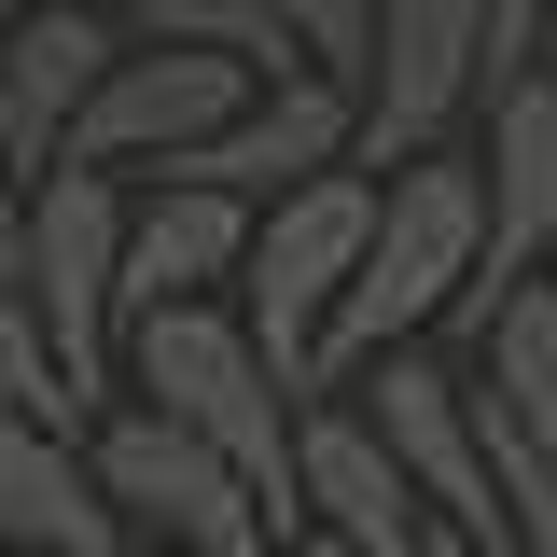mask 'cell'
<instances>
[{
    "mask_svg": "<svg viewBox=\"0 0 557 557\" xmlns=\"http://www.w3.org/2000/svg\"><path fill=\"white\" fill-rule=\"evenodd\" d=\"M487 474H502V557H557V474L530 446H487Z\"/></svg>",
    "mask_w": 557,
    "mask_h": 557,
    "instance_id": "cell-18",
    "label": "cell"
},
{
    "mask_svg": "<svg viewBox=\"0 0 557 557\" xmlns=\"http://www.w3.org/2000/svg\"><path fill=\"white\" fill-rule=\"evenodd\" d=\"M237 251H251V196L182 182V168H139V182H126V307L237 293Z\"/></svg>",
    "mask_w": 557,
    "mask_h": 557,
    "instance_id": "cell-12",
    "label": "cell"
},
{
    "mask_svg": "<svg viewBox=\"0 0 557 557\" xmlns=\"http://www.w3.org/2000/svg\"><path fill=\"white\" fill-rule=\"evenodd\" d=\"M265 28H278V57L293 70H362V42H376V0H265Z\"/></svg>",
    "mask_w": 557,
    "mask_h": 557,
    "instance_id": "cell-16",
    "label": "cell"
},
{
    "mask_svg": "<svg viewBox=\"0 0 557 557\" xmlns=\"http://www.w3.org/2000/svg\"><path fill=\"white\" fill-rule=\"evenodd\" d=\"M251 98V57H223V42H112V70L84 84V112H70V153L84 168H112V182H139V168H168L182 139H209L223 112Z\"/></svg>",
    "mask_w": 557,
    "mask_h": 557,
    "instance_id": "cell-7",
    "label": "cell"
},
{
    "mask_svg": "<svg viewBox=\"0 0 557 557\" xmlns=\"http://www.w3.org/2000/svg\"><path fill=\"white\" fill-rule=\"evenodd\" d=\"M474 112H487V153H474V182H487V251H474V278H460L446 321H474L487 293L530 278V265H544V237H557V57L516 70V84H487Z\"/></svg>",
    "mask_w": 557,
    "mask_h": 557,
    "instance_id": "cell-9",
    "label": "cell"
},
{
    "mask_svg": "<svg viewBox=\"0 0 557 557\" xmlns=\"http://www.w3.org/2000/svg\"><path fill=\"white\" fill-rule=\"evenodd\" d=\"M432 557H502V544H460V530H432Z\"/></svg>",
    "mask_w": 557,
    "mask_h": 557,
    "instance_id": "cell-21",
    "label": "cell"
},
{
    "mask_svg": "<svg viewBox=\"0 0 557 557\" xmlns=\"http://www.w3.org/2000/svg\"><path fill=\"white\" fill-rule=\"evenodd\" d=\"M0 557H57V544H0Z\"/></svg>",
    "mask_w": 557,
    "mask_h": 557,
    "instance_id": "cell-23",
    "label": "cell"
},
{
    "mask_svg": "<svg viewBox=\"0 0 557 557\" xmlns=\"http://www.w3.org/2000/svg\"><path fill=\"white\" fill-rule=\"evenodd\" d=\"M474 112V0H376V42L348 70V168L432 153Z\"/></svg>",
    "mask_w": 557,
    "mask_h": 557,
    "instance_id": "cell-8",
    "label": "cell"
},
{
    "mask_svg": "<svg viewBox=\"0 0 557 557\" xmlns=\"http://www.w3.org/2000/svg\"><path fill=\"white\" fill-rule=\"evenodd\" d=\"M126 557H182V544H126Z\"/></svg>",
    "mask_w": 557,
    "mask_h": 557,
    "instance_id": "cell-24",
    "label": "cell"
},
{
    "mask_svg": "<svg viewBox=\"0 0 557 557\" xmlns=\"http://www.w3.org/2000/svg\"><path fill=\"white\" fill-rule=\"evenodd\" d=\"M321 391H348V405L376 418V446L405 460V487H418L432 530L502 544V474H487V432H474V376H446L418 335H391V348H362L348 376H321Z\"/></svg>",
    "mask_w": 557,
    "mask_h": 557,
    "instance_id": "cell-6",
    "label": "cell"
},
{
    "mask_svg": "<svg viewBox=\"0 0 557 557\" xmlns=\"http://www.w3.org/2000/svg\"><path fill=\"white\" fill-rule=\"evenodd\" d=\"M487 251V182H474V153H391L376 168V223H362V265H348L335 293V321H321V376H348L362 348H391V335H432L446 307H460V278H474Z\"/></svg>",
    "mask_w": 557,
    "mask_h": 557,
    "instance_id": "cell-2",
    "label": "cell"
},
{
    "mask_svg": "<svg viewBox=\"0 0 557 557\" xmlns=\"http://www.w3.org/2000/svg\"><path fill=\"white\" fill-rule=\"evenodd\" d=\"M14 209H28V168L0 153V251H14Z\"/></svg>",
    "mask_w": 557,
    "mask_h": 557,
    "instance_id": "cell-19",
    "label": "cell"
},
{
    "mask_svg": "<svg viewBox=\"0 0 557 557\" xmlns=\"http://www.w3.org/2000/svg\"><path fill=\"white\" fill-rule=\"evenodd\" d=\"M84 460H98V502L126 516V544H182V557H278L293 516L237 474L223 446H196L182 418L153 405H98L84 418Z\"/></svg>",
    "mask_w": 557,
    "mask_h": 557,
    "instance_id": "cell-5",
    "label": "cell"
},
{
    "mask_svg": "<svg viewBox=\"0 0 557 557\" xmlns=\"http://www.w3.org/2000/svg\"><path fill=\"white\" fill-rule=\"evenodd\" d=\"M362 223H376V168H307L251 196V251H237V321L278 362V391H321V321H335L348 265H362Z\"/></svg>",
    "mask_w": 557,
    "mask_h": 557,
    "instance_id": "cell-4",
    "label": "cell"
},
{
    "mask_svg": "<svg viewBox=\"0 0 557 557\" xmlns=\"http://www.w3.org/2000/svg\"><path fill=\"white\" fill-rule=\"evenodd\" d=\"M0 544H57V557H126V516L98 502L84 418L0 405Z\"/></svg>",
    "mask_w": 557,
    "mask_h": 557,
    "instance_id": "cell-13",
    "label": "cell"
},
{
    "mask_svg": "<svg viewBox=\"0 0 557 557\" xmlns=\"http://www.w3.org/2000/svg\"><path fill=\"white\" fill-rule=\"evenodd\" d=\"M14 278L57 335V376L84 391V418L112 405V335H126V182L112 168H28V209H14Z\"/></svg>",
    "mask_w": 557,
    "mask_h": 557,
    "instance_id": "cell-3",
    "label": "cell"
},
{
    "mask_svg": "<svg viewBox=\"0 0 557 557\" xmlns=\"http://www.w3.org/2000/svg\"><path fill=\"white\" fill-rule=\"evenodd\" d=\"M278 557H348V544H335V530H293V544H278Z\"/></svg>",
    "mask_w": 557,
    "mask_h": 557,
    "instance_id": "cell-20",
    "label": "cell"
},
{
    "mask_svg": "<svg viewBox=\"0 0 557 557\" xmlns=\"http://www.w3.org/2000/svg\"><path fill=\"white\" fill-rule=\"evenodd\" d=\"M335 153H348V84L278 57V70H251V98L209 139H182L168 168H182V182H223V196H278V182H307V168H335Z\"/></svg>",
    "mask_w": 557,
    "mask_h": 557,
    "instance_id": "cell-11",
    "label": "cell"
},
{
    "mask_svg": "<svg viewBox=\"0 0 557 557\" xmlns=\"http://www.w3.org/2000/svg\"><path fill=\"white\" fill-rule=\"evenodd\" d=\"M139 42H223V57H251L278 70V28H265V0H112Z\"/></svg>",
    "mask_w": 557,
    "mask_h": 557,
    "instance_id": "cell-15",
    "label": "cell"
},
{
    "mask_svg": "<svg viewBox=\"0 0 557 557\" xmlns=\"http://www.w3.org/2000/svg\"><path fill=\"white\" fill-rule=\"evenodd\" d=\"M112 391L153 405V418H182L196 446H223V460L293 516V405H307V391H278V362L251 348V321H237V293L126 307V335H112Z\"/></svg>",
    "mask_w": 557,
    "mask_h": 557,
    "instance_id": "cell-1",
    "label": "cell"
},
{
    "mask_svg": "<svg viewBox=\"0 0 557 557\" xmlns=\"http://www.w3.org/2000/svg\"><path fill=\"white\" fill-rule=\"evenodd\" d=\"M530 278H544V293H557V237H544V265H530Z\"/></svg>",
    "mask_w": 557,
    "mask_h": 557,
    "instance_id": "cell-22",
    "label": "cell"
},
{
    "mask_svg": "<svg viewBox=\"0 0 557 557\" xmlns=\"http://www.w3.org/2000/svg\"><path fill=\"white\" fill-rule=\"evenodd\" d=\"M112 42H126L112 0H14L0 14V153L14 168H57L70 153V112L112 70Z\"/></svg>",
    "mask_w": 557,
    "mask_h": 557,
    "instance_id": "cell-10",
    "label": "cell"
},
{
    "mask_svg": "<svg viewBox=\"0 0 557 557\" xmlns=\"http://www.w3.org/2000/svg\"><path fill=\"white\" fill-rule=\"evenodd\" d=\"M0 405H28V418H84V391L57 376V335H42L28 278H14V251H0Z\"/></svg>",
    "mask_w": 557,
    "mask_h": 557,
    "instance_id": "cell-14",
    "label": "cell"
},
{
    "mask_svg": "<svg viewBox=\"0 0 557 557\" xmlns=\"http://www.w3.org/2000/svg\"><path fill=\"white\" fill-rule=\"evenodd\" d=\"M557 57V0H474V98Z\"/></svg>",
    "mask_w": 557,
    "mask_h": 557,
    "instance_id": "cell-17",
    "label": "cell"
}]
</instances>
